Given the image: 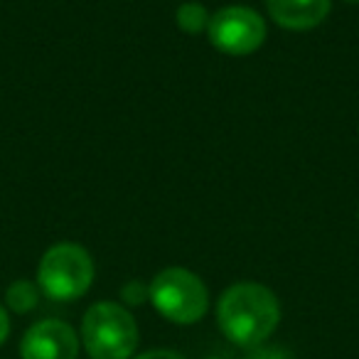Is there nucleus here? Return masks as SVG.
Returning a JSON list of instances; mask_svg holds the SVG:
<instances>
[{
	"mask_svg": "<svg viewBox=\"0 0 359 359\" xmlns=\"http://www.w3.org/2000/svg\"><path fill=\"white\" fill-rule=\"evenodd\" d=\"M217 323L224 337L239 347H259L280 323V303L271 288L261 283H234L217 305Z\"/></svg>",
	"mask_w": 359,
	"mask_h": 359,
	"instance_id": "1",
	"label": "nucleus"
},
{
	"mask_svg": "<svg viewBox=\"0 0 359 359\" xmlns=\"http://www.w3.org/2000/svg\"><path fill=\"white\" fill-rule=\"evenodd\" d=\"M138 339L135 318L114 300L91 305L81 320V344L91 359H133Z\"/></svg>",
	"mask_w": 359,
	"mask_h": 359,
	"instance_id": "2",
	"label": "nucleus"
},
{
	"mask_svg": "<svg viewBox=\"0 0 359 359\" xmlns=\"http://www.w3.org/2000/svg\"><path fill=\"white\" fill-rule=\"evenodd\" d=\"M94 283V261L79 244H55L37 266V285L52 300H76Z\"/></svg>",
	"mask_w": 359,
	"mask_h": 359,
	"instance_id": "3",
	"label": "nucleus"
},
{
	"mask_svg": "<svg viewBox=\"0 0 359 359\" xmlns=\"http://www.w3.org/2000/svg\"><path fill=\"white\" fill-rule=\"evenodd\" d=\"M148 288L153 308L175 325L197 323L210 308V293L202 278L180 266L160 271Z\"/></svg>",
	"mask_w": 359,
	"mask_h": 359,
	"instance_id": "4",
	"label": "nucleus"
},
{
	"mask_svg": "<svg viewBox=\"0 0 359 359\" xmlns=\"http://www.w3.org/2000/svg\"><path fill=\"white\" fill-rule=\"evenodd\" d=\"M207 30H210V40L217 50L234 57L251 55L266 40V22L261 20L259 13L244 6L222 8L210 18Z\"/></svg>",
	"mask_w": 359,
	"mask_h": 359,
	"instance_id": "5",
	"label": "nucleus"
},
{
	"mask_svg": "<svg viewBox=\"0 0 359 359\" xmlns=\"http://www.w3.org/2000/svg\"><path fill=\"white\" fill-rule=\"evenodd\" d=\"M20 354L22 359H76L79 334L62 320H42L25 332Z\"/></svg>",
	"mask_w": 359,
	"mask_h": 359,
	"instance_id": "6",
	"label": "nucleus"
},
{
	"mask_svg": "<svg viewBox=\"0 0 359 359\" xmlns=\"http://www.w3.org/2000/svg\"><path fill=\"white\" fill-rule=\"evenodd\" d=\"M269 13L280 27L310 30L330 13V0H266Z\"/></svg>",
	"mask_w": 359,
	"mask_h": 359,
	"instance_id": "7",
	"label": "nucleus"
},
{
	"mask_svg": "<svg viewBox=\"0 0 359 359\" xmlns=\"http://www.w3.org/2000/svg\"><path fill=\"white\" fill-rule=\"evenodd\" d=\"M40 285L32 283V280H15V283H11V288H8L6 293V303L8 308L13 310V313H30V310L37 308V303H40Z\"/></svg>",
	"mask_w": 359,
	"mask_h": 359,
	"instance_id": "8",
	"label": "nucleus"
},
{
	"mask_svg": "<svg viewBox=\"0 0 359 359\" xmlns=\"http://www.w3.org/2000/svg\"><path fill=\"white\" fill-rule=\"evenodd\" d=\"M177 25L190 35H197L210 25V15L200 3H185V6L177 8Z\"/></svg>",
	"mask_w": 359,
	"mask_h": 359,
	"instance_id": "9",
	"label": "nucleus"
},
{
	"mask_svg": "<svg viewBox=\"0 0 359 359\" xmlns=\"http://www.w3.org/2000/svg\"><path fill=\"white\" fill-rule=\"evenodd\" d=\"M121 298L128 305H140L145 298H150V288H145L140 280H130V283H126V288L121 290Z\"/></svg>",
	"mask_w": 359,
	"mask_h": 359,
	"instance_id": "10",
	"label": "nucleus"
},
{
	"mask_svg": "<svg viewBox=\"0 0 359 359\" xmlns=\"http://www.w3.org/2000/svg\"><path fill=\"white\" fill-rule=\"evenodd\" d=\"M133 359H185L180 352H172V349H150V352H143Z\"/></svg>",
	"mask_w": 359,
	"mask_h": 359,
	"instance_id": "11",
	"label": "nucleus"
},
{
	"mask_svg": "<svg viewBox=\"0 0 359 359\" xmlns=\"http://www.w3.org/2000/svg\"><path fill=\"white\" fill-rule=\"evenodd\" d=\"M8 334H11V320H8V313L3 310V305H0V344L6 342Z\"/></svg>",
	"mask_w": 359,
	"mask_h": 359,
	"instance_id": "12",
	"label": "nucleus"
},
{
	"mask_svg": "<svg viewBox=\"0 0 359 359\" xmlns=\"http://www.w3.org/2000/svg\"><path fill=\"white\" fill-rule=\"evenodd\" d=\"M344 3H357V6H359V0H344Z\"/></svg>",
	"mask_w": 359,
	"mask_h": 359,
	"instance_id": "13",
	"label": "nucleus"
},
{
	"mask_svg": "<svg viewBox=\"0 0 359 359\" xmlns=\"http://www.w3.org/2000/svg\"><path fill=\"white\" fill-rule=\"evenodd\" d=\"M207 359H219V357H207Z\"/></svg>",
	"mask_w": 359,
	"mask_h": 359,
	"instance_id": "14",
	"label": "nucleus"
}]
</instances>
